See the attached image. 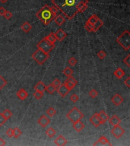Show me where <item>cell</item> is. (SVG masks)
I'll return each mask as SVG.
<instances>
[{
  "label": "cell",
  "mask_w": 130,
  "mask_h": 146,
  "mask_svg": "<svg viewBox=\"0 0 130 146\" xmlns=\"http://www.w3.org/2000/svg\"><path fill=\"white\" fill-rule=\"evenodd\" d=\"M88 2L89 0H52L53 6L69 20H72L77 14L84 12L88 8Z\"/></svg>",
  "instance_id": "obj_1"
},
{
  "label": "cell",
  "mask_w": 130,
  "mask_h": 146,
  "mask_svg": "<svg viewBox=\"0 0 130 146\" xmlns=\"http://www.w3.org/2000/svg\"><path fill=\"white\" fill-rule=\"evenodd\" d=\"M37 18L39 19L44 25H48L54 19V15L52 14L49 6L46 5L42 7L36 14Z\"/></svg>",
  "instance_id": "obj_2"
},
{
  "label": "cell",
  "mask_w": 130,
  "mask_h": 146,
  "mask_svg": "<svg viewBox=\"0 0 130 146\" xmlns=\"http://www.w3.org/2000/svg\"><path fill=\"white\" fill-rule=\"evenodd\" d=\"M117 43L126 50L130 49V33L128 30H126L121 33L116 40Z\"/></svg>",
  "instance_id": "obj_3"
},
{
  "label": "cell",
  "mask_w": 130,
  "mask_h": 146,
  "mask_svg": "<svg viewBox=\"0 0 130 146\" xmlns=\"http://www.w3.org/2000/svg\"><path fill=\"white\" fill-rule=\"evenodd\" d=\"M85 117V115L83 113H81V111L78 109L77 106H74L71 110H69V112L66 114V118L69 121H71L72 123L78 121V120H81Z\"/></svg>",
  "instance_id": "obj_4"
},
{
  "label": "cell",
  "mask_w": 130,
  "mask_h": 146,
  "mask_svg": "<svg viewBox=\"0 0 130 146\" xmlns=\"http://www.w3.org/2000/svg\"><path fill=\"white\" fill-rule=\"evenodd\" d=\"M49 56H50L49 53H45L44 51L40 49H37L31 55V58L35 60V62H37V63L39 65H43L44 63H45L46 61L48 60Z\"/></svg>",
  "instance_id": "obj_5"
},
{
  "label": "cell",
  "mask_w": 130,
  "mask_h": 146,
  "mask_svg": "<svg viewBox=\"0 0 130 146\" xmlns=\"http://www.w3.org/2000/svg\"><path fill=\"white\" fill-rule=\"evenodd\" d=\"M37 49H40L43 51H44L46 53H50L55 47V44L50 43L47 40H46L45 38H44L43 40H41L39 43L37 44Z\"/></svg>",
  "instance_id": "obj_6"
},
{
  "label": "cell",
  "mask_w": 130,
  "mask_h": 146,
  "mask_svg": "<svg viewBox=\"0 0 130 146\" xmlns=\"http://www.w3.org/2000/svg\"><path fill=\"white\" fill-rule=\"evenodd\" d=\"M98 18V17L97 16V14H92V15H91L88 18V19L86 21L85 25V30L87 31H88V32H93V25H94V24L95 23V21H97Z\"/></svg>",
  "instance_id": "obj_7"
},
{
  "label": "cell",
  "mask_w": 130,
  "mask_h": 146,
  "mask_svg": "<svg viewBox=\"0 0 130 146\" xmlns=\"http://www.w3.org/2000/svg\"><path fill=\"white\" fill-rule=\"evenodd\" d=\"M126 133L125 129L122 126H120L119 125L116 126H113V128L111 130V134L116 138V139H119L121 138L124 135V133Z\"/></svg>",
  "instance_id": "obj_8"
},
{
  "label": "cell",
  "mask_w": 130,
  "mask_h": 146,
  "mask_svg": "<svg viewBox=\"0 0 130 146\" xmlns=\"http://www.w3.org/2000/svg\"><path fill=\"white\" fill-rule=\"evenodd\" d=\"M56 90H57V92L59 93V94L61 97H62V98H65V96L69 94V92L70 91L69 89L66 87V85H65L64 83L61 84V85L56 88Z\"/></svg>",
  "instance_id": "obj_9"
},
{
  "label": "cell",
  "mask_w": 130,
  "mask_h": 146,
  "mask_svg": "<svg viewBox=\"0 0 130 146\" xmlns=\"http://www.w3.org/2000/svg\"><path fill=\"white\" fill-rule=\"evenodd\" d=\"M94 145H109V146H112V143L110 142L108 140L107 138H106L105 136L102 135L100 137V139L94 144Z\"/></svg>",
  "instance_id": "obj_10"
},
{
  "label": "cell",
  "mask_w": 130,
  "mask_h": 146,
  "mask_svg": "<svg viewBox=\"0 0 130 146\" xmlns=\"http://www.w3.org/2000/svg\"><path fill=\"white\" fill-rule=\"evenodd\" d=\"M111 102L115 105V106H119L123 102V98L119 94H114L112 98H111Z\"/></svg>",
  "instance_id": "obj_11"
},
{
  "label": "cell",
  "mask_w": 130,
  "mask_h": 146,
  "mask_svg": "<svg viewBox=\"0 0 130 146\" xmlns=\"http://www.w3.org/2000/svg\"><path fill=\"white\" fill-rule=\"evenodd\" d=\"M37 123H38V124H39L40 126H41L42 128H45V127H46V126L50 123V120L47 116L43 115V116H41L39 119H38Z\"/></svg>",
  "instance_id": "obj_12"
},
{
  "label": "cell",
  "mask_w": 130,
  "mask_h": 146,
  "mask_svg": "<svg viewBox=\"0 0 130 146\" xmlns=\"http://www.w3.org/2000/svg\"><path fill=\"white\" fill-rule=\"evenodd\" d=\"M55 36L56 37V40H58L59 41H62L65 39V37H67V34L62 29H59L57 30L55 33Z\"/></svg>",
  "instance_id": "obj_13"
},
{
  "label": "cell",
  "mask_w": 130,
  "mask_h": 146,
  "mask_svg": "<svg viewBox=\"0 0 130 146\" xmlns=\"http://www.w3.org/2000/svg\"><path fill=\"white\" fill-rule=\"evenodd\" d=\"M98 116L101 125L104 124L107 121H108V119H109V116L106 113L104 110H101L100 113H98Z\"/></svg>",
  "instance_id": "obj_14"
},
{
  "label": "cell",
  "mask_w": 130,
  "mask_h": 146,
  "mask_svg": "<svg viewBox=\"0 0 130 146\" xmlns=\"http://www.w3.org/2000/svg\"><path fill=\"white\" fill-rule=\"evenodd\" d=\"M89 122H90L94 127H96V128H98V127H99V126L101 125L100 120L98 119V113H94L93 116H91V118L89 119Z\"/></svg>",
  "instance_id": "obj_15"
},
{
  "label": "cell",
  "mask_w": 130,
  "mask_h": 146,
  "mask_svg": "<svg viewBox=\"0 0 130 146\" xmlns=\"http://www.w3.org/2000/svg\"><path fill=\"white\" fill-rule=\"evenodd\" d=\"M73 126V129L78 133L81 132L85 129V124L81 122V120H78V121L73 123V126Z\"/></svg>",
  "instance_id": "obj_16"
},
{
  "label": "cell",
  "mask_w": 130,
  "mask_h": 146,
  "mask_svg": "<svg viewBox=\"0 0 130 146\" xmlns=\"http://www.w3.org/2000/svg\"><path fill=\"white\" fill-rule=\"evenodd\" d=\"M108 121H109V123H110V124L111 126H118V125H119V123H121L120 118H119L117 115H113V116H112L111 117H109Z\"/></svg>",
  "instance_id": "obj_17"
},
{
  "label": "cell",
  "mask_w": 130,
  "mask_h": 146,
  "mask_svg": "<svg viewBox=\"0 0 130 146\" xmlns=\"http://www.w3.org/2000/svg\"><path fill=\"white\" fill-rule=\"evenodd\" d=\"M54 143H55V145H56L64 146L65 145H67L68 141L65 139V138H64L62 135H59L58 137L55 139Z\"/></svg>",
  "instance_id": "obj_18"
},
{
  "label": "cell",
  "mask_w": 130,
  "mask_h": 146,
  "mask_svg": "<svg viewBox=\"0 0 130 146\" xmlns=\"http://www.w3.org/2000/svg\"><path fill=\"white\" fill-rule=\"evenodd\" d=\"M16 95L18 97V98L21 100H25L28 97V93L27 92L26 90H25L24 88H21L18 90L16 93Z\"/></svg>",
  "instance_id": "obj_19"
},
{
  "label": "cell",
  "mask_w": 130,
  "mask_h": 146,
  "mask_svg": "<svg viewBox=\"0 0 130 146\" xmlns=\"http://www.w3.org/2000/svg\"><path fill=\"white\" fill-rule=\"evenodd\" d=\"M53 20L55 21L56 24L59 25V26H61L62 25L65 21V17L63 16L62 14H59V15H56L54 17V19Z\"/></svg>",
  "instance_id": "obj_20"
},
{
  "label": "cell",
  "mask_w": 130,
  "mask_h": 146,
  "mask_svg": "<svg viewBox=\"0 0 130 146\" xmlns=\"http://www.w3.org/2000/svg\"><path fill=\"white\" fill-rule=\"evenodd\" d=\"M21 29L25 32V33H28L30 32V31L32 29V26L28 22V21H25L21 25Z\"/></svg>",
  "instance_id": "obj_21"
},
{
  "label": "cell",
  "mask_w": 130,
  "mask_h": 146,
  "mask_svg": "<svg viewBox=\"0 0 130 146\" xmlns=\"http://www.w3.org/2000/svg\"><path fill=\"white\" fill-rule=\"evenodd\" d=\"M103 25H104V21L98 18L97 21H95V23L94 24V25H93V32L98 31V30L103 26Z\"/></svg>",
  "instance_id": "obj_22"
},
{
  "label": "cell",
  "mask_w": 130,
  "mask_h": 146,
  "mask_svg": "<svg viewBox=\"0 0 130 146\" xmlns=\"http://www.w3.org/2000/svg\"><path fill=\"white\" fill-rule=\"evenodd\" d=\"M34 90L35 91H42L44 92L46 91V85L45 84L43 81H39L37 83V85L34 86Z\"/></svg>",
  "instance_id": "obj_23"
},
{
  "label": "cell",
  "mask_w": 130,
  "mask_h": 146,
  "mask_svg": "<svg viewBox=\"0 0 130 146\" xmlns=\"http://www.w3.org/2000/svg\"><path fill=\"white\" fill-rule=\"evenodd\" d=\"M125 74H126L125 72H124L121 68H118V69H117L115 70V72H113V75H115V77H117V79H121L124 75H125Z\"/></svg>",
  "instance_id": "obj_24"
},
{
  "label": "cell",
  "mask_w": 130,
  "mask_h": 146,
  "mask_svg": "<svg viewBox=\"0 0 130 146\" xmlns=\"http://www.w3.org/2000/svg\"><path fill=\"white\" fill-rule=\"evenodd\" d=\"M46 40H47L50 43H53V44H55V43H56V36H55V34L54 33H49L46 37H45Z\"/></svg>",
  "instance_id": "obj_25"
},
{
  "label": "cell",
  "mask_w": 130,
  "mask_h": 146,
  "mask_svg": "<svg viewBox=\"0 0 130 146\" xmlns=\"http://www.w3.org/2000/svg\"><path fill=\"white\" fill-rule=\"evenodd\" d=\"M46 135L49 138H52V137L56 135V130H55L53 128L50 127V128H49V129H46Z\"/></svg>",
  "instance_id": "obj_26"
},
{
  "label": "cell",
  "mask_w": 130,
  "mask_h": 146,
  "mask_svg": "<svg viewBox=\"0 0 130 146\" xmlns=\"http://www.w3.org/2000/svg\"><path fill=\"white\" fill-rule=\"evenodd\" d=\"M21 134H22V132L20 130L18 127H15V129H13V137H15V139L19 138Z\"/></svg>",
  "instance_id": "obj_27"
},
{
  "label": "cell",
  "mask_w": 130,
  "mask_h": 146,
  "mask_svg": "<svg viewBox=\"0 0 130 146\" xmlns=\"http://www.w3.org/2000/svg\"><path fill=\"white\" fill-rule=\"evenodd\" d=\"M2 115L4 116V117H5L7 120H8L12 116V111L9 110L8 109H6V110H5L2 112Z\"/></svg>",
  "instance_id": "obj_28"
},
{
  "label": "cell",
  "mask_w": 130,
  "mask_h": 146,
  "mask_svg": "<svg viewBox=\"0 0 130 146\" xmlns=\"http://www.w3.org/2000/svg\"><path fill=\"white\" fill-rule=\"evenodd\" d=\"M46 91H47L49 94H52L54 93V92L56 91V88L53 86L52 84H50L49 85L46 86Z\"/></svg>",
  "instance_id": "obj_29"
},
{
  "label": "cell",
  "mask_w": 130,
  "mask_h": 146,
  "mask_svg": "<svg viewBox=\"0 0 130 146\" xmlns=\"http://www.w3.org/2000/svg\"><path fill=\"white\" fill-rule=\"evenodd\" d=\"M63 74L65 75L66 77H70L73 75V70L69 67H66L65 69L63 70Z\"/></svg>",
  "instance_id": "obj_30"
},
{
  "label": "cell",
  "mask_w": 130,
  "mask_h": 146,
  "mask_svg": "<svg viewBox=\"0 0 130 146\" xmlns=\"http://www.w3.org/2000/svg\"><path fill=\"white\" fill-rule=\"evenodd\" d=\"M56 110L55 108H53V107H50V108H48L47 110H46V114H47L49 116H50V117L54 116L56 115Z\"/></svg>",
  "instance_id": "obj_31"
},
{
  "label": "cell",
  "mask_w": 130,
  "mask_h": 146,
  "mask_svg": "<svg viewBox=\"0 0 130 146\" xmlns=\"http://www.w3.org/2000/svg\"><path fill=\"white\" fill-rule=\"evenodd\" d=\"M33 97L37 100H40L41 98H43L44 97V92L42 91H35V92L33 93Z\"/></svg>",
  "instance_id": "obj_32"
},
{
  "label": "cell",
  "mask_w": 130,
  "mask_h": 146,
  "mask_svg": "<svg viewBox=\"0 0 130 146\" xmlns=\"http://www.w3.org/2000/svg\"><path fill=\"white\" fill-rule=\"evenodd\" d=\"M88 95L91 97V98H97V97H98V91H97L96 89L93 88V89H91V91L88 92Z\"/></svg>",
  "instance_id": "obj_33"
},
{
  "label": "cell",
  "mask_w": 130,
  "mask_h": 146,
  "mask_svg": "<svg viewBox=\"0 0 130 146\" xmlns=\"http://www.w3.org/2000/svg\"><path fill=\"white\" fill-rule=\"evenodd\" d=\"M7 85V81L0 75V91Z\"/></svg>",
  "instance_id": "obj_34"
},
{
  "label": "cell",
  "mask_w": 130,
  "mask_h": 146,
  "mask_svg": "<svg viewBox=\"0 0 130 146\" xmlns=\"http://www.w3.org/2000/svg\"><path fill=\"white\" fill-rule=\"evenodd\" d=\"M69 99H70V100L72 101V103L75 104V103H77V102L78 101V100H79V97H78V95L77 94H72V95L70 96Z\"/></svg>",
  "instance_id": "obj_35"
},
{
  "label": "cell",
  "mask_w": 130,
  "mask_h": 146,
  "mask_svg": "<svg viewBox=\"0 0 130 146\" xmlns=\"http://www.w3.org/2000/svg\"><path fill=\"white\" fill-rule=\"evenodd\" d=\"M68 62H69V64L70 66H75V65L77 64L78 61H77V60H76L75 57L72 56L71 58H69V61H68Z\"/></svg>",
  "instance_id": "obj_36"
},
{
  "label": "cell",
  "mask_w": 130,
  "mask_h": 146,
  "mask_svg": "<svg viewBox=\"0 0 130 146\" xmlns=\"http://www.w3.org/2000/svg\"><path fill=\"white\" fill-rule=\"evenodd\" d=\"M63 83H64L65 85H66V87L69 89V91H72V89L75 87V85H74L72 84L71 82H69V81L67 79H65V81L63 82Z\"/></svg>",
  "instance_id": "obj_37"
},
{
  "label": "cell",
  "mask_w": 130,
  "mask_h": 146,
  "mask_svg": "<svg viewBox=\"0 0 130 146\" xmlns=\"http://www.w3.org/2000/svg\"><path fill=\"white\" fill-rule=\"evenodd\" d=\"M3 17L7 20H10L12 17V13L9 11H6V12L3 14Z\"/></svg>",
  "instance_id": "obj_38"
},
{
  "label": "cell",
  "mask_w": 130,
  "mask_h": 146,
  "mask_svg": "<svg viewBox=\"0 0 130 146\" xmlns=\"http://www.w3.org/2000/svg\"><path fill=\"white\" fill-rule=\"evenodd\" d=\"M97 56H98V57L100 60H104V58L106 57L107 54H106V53L104 52V50H100V52H98Z\"/></svg>",
  "instance_id": "obj_39"
},
{
  "label": "cell",
  "mask_w": 130,
  "mask_h": 146,
  "mask_svg": "<svg viewBox=\"0 0 130 146\" xmlns=\"http://www.w3.org/2000/svg\"><path fill=\"white\" fill-rule=\"evenodd\" d=\"M67 80L69 81V82H71L72 84H73L74 85H75L76 86V85L78 84V81H77V80L75 79L73 76H70V77H68V79H67Z\"/></svg>",
  "instance_id": "obj_40"
},
{
  "label": "cell",
  "mask_w": 130,
  "mask_h": 146,
  "mask_svg": "<svg viewBox=\"0 0 130 146\" xmlns=\"http://www.w3.org/2000/svg\"><path fill=\"white\" fill-rule=\"evenodd\" d=\"M7 120L4 117V116L2 115V113H0V126H2L6 123Z\"/></svg>",
  "instance_id": "obj_41"
},
{
  "label": "cell",
  "mask_w": 130,
  "mask_h": 146,
  "mask_svg": "<svg viewBox=\"0 0 130 146\" xmlns=\"http://www.w3.org/2000/svg\"><path fill=\"white\" fill-rule=\"evenodd\" d=\"M123 63H125L126 66H127V67H129V68L130 67V55H127V56L126 57V58H124L123 60Z\"/></svg>",
  "instance_id": "obj_42"
},
{
  "label": "cell",
  "mask_w": 130,
  "mask_h": 146,
  "mask_svg": "<svg viewBox=\"0 0 130 146\" xmlns=\"http://www.w3.org/2000/svg\"><path fill=\"white\" fill-rule=\"evenodd\" d=\"M51 84H52V85L55 87L56 88H57V87H58L60 85H61V81H60V80L56 79H54V81H52Z\"/></svg>",
  "instance_id": "obj_43"
},
{
  "label": "cell",
  "mask_w": 130,
  "mask_h": 146,
  "mask_svg": "<svg viewBox=\"0 0 130 146\" xmlns=\"http://www.w3.org/2000/svg\"><path fill=\"white\" fill-rule=\"evenodd\" d=\"M50 10H51V12L52 13V14H53L54 16L57 15V13H58V11H59L58 8L55 6H52L50 7Z\"/></svg>",
  "instance_id": "obj_44"
},
{
  "label": "cell",
  "mask_w": 130,
  "mask_h": 146,
  "mask_svg": "<svg viewBox=\"0 0 130 146\" xmlns=\"http://www.w3.org/2000/svg\"><path fill=\"white\" fill-rule=\"evenodd\" d=\"M6 134V135L8 138L13 137V129H7Z\"/></svg>",
  "instance_id": "obj_45"
},
{
  "label": "cell",
  "mask_w": 130,
  "mask_h": 146,
  "mask_svg": "<svg viewBox=\"0 0 130 146\" xmlns=\"http://www.w3.org/2000/svg\"><path fill=\"white\" fill-rule=\"evenodd\" d=\"M124 84L126 85L127 87H129V88L130 87V77L129 76V77H128L124 81Z\"/></svg>",
  "instance_id": "obj_46"
},
{
  "label": "cell",
  "mask_w": 130,
  "mask_h": 146,
  "mask_svg": "<svg viewBox=\"0 0 130 146\" xmlns=\"http://www.w3.org/2000/svg\"><path fill=\"white\" fill-rule=\"evenodd\" d=\"M6 10L3 7H0V15L3 16V14L6 12Z\"/></svg>",
  "instance_id": "obj_47"
},
{
  "label": "cell",
  "mask_w": 130,
  "mask_h": 146,
  "mask_svg": "<svg viewBox=\"0 0 130 146\" xmlns=\"http://www.w3.org/2000/svg\"><path fill=\"white\" fill-rule=\"evenodd\" d=\"M6 145V142H5V140L0 138V146H4Z\"/></svg>",
  "instance_id": "obj_48"
},
{
  "label": "cell",
  "mask_w": 130,
  "mask_h": 146,
  "mask_svg": "<svg viewBox=\"0 0 130 146\" xmlns=\"http://www.w3.org/2000/svg\"><path fill=\"white\" fill-rule=\"evenodd\" d=\"M7 1H8V0H0V2L2 3V4H5V3H6Z\"/></svg>",
  "instance_id": "obj_49"
}]
</instances>
